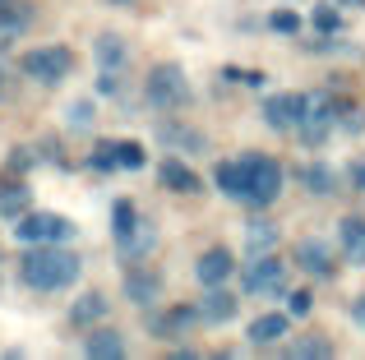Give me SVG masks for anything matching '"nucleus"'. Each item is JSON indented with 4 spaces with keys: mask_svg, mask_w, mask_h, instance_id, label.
Returning a JSON list of instances; mask_svg holds the SVG:
<instances>
[{
    "mask_svg": "<svg viewBox=\"0 0 365 360\" xmlns=\"http://www.w3.org/2000/svg\"><path fill=\"white\" fill-rule=\"evenodd\" d=\"M19 272H24V282L33 291H65L79 282V254L61 250V245H37Z\"/></svg>",
    "mask_w": 365,
    "mask_h": 360,
    "instance_id": "nucleus-1",
    "label": "nucleus"
},
{
    "mask_svg": "<svg viewBox=\"0 0 365 360\" xmlns=\"http://www.w3.org/2000/svg\"><path fill=\"white\" fill-rule=\"evenodd\" d=\"M143 97H148V107L158 111H180L190 102V83H185V70L171 60L153 65L148 70V83H143Z\"/></svg>",
    "mask_w": 365,
    "mask_h": 360,
    "instance_id": "nucleus-2",
    "label": "nucleus"
},
{
    "mask_svg": "<svg viewBox=\"0 0 365 360\" xmlns=\"http://www.w3.org/2000/svg\"><path fill=\"white\" fill-rule=\"evenodd\" d=\"M24 74L28 79H37V83H61V79H70V70H74V51L70 46H33V51H24Z\"/></svg>",
    "mask_w": 365,
    "mask_h": 360,
    "instance_id": "nucleus-3",
    "label": "nucleus"
},
{
    "mask_svg": "<svg viewBox=\"0 0 365 360\" xmlns=\"http://www.w3.org/2000/svg\"><path fill=\"white\" fill-rule=\"evenodd\" d=\"M14 235L24 245H65L74 235V222L61 213H24L14 226Z\"/></svg>",
    "mask_w": 365,
    "mask_h": 360,
    "instance_id": "nucleus-4",
    "label": "nucleus"
},
{
    "mask_svg": "<svg viewBox=\"0 0 365 360\" xmlns=\"http://www.w3.org/2000/svg\"><path fill=\"white\" fill-rule=\"evenodd\" d=\"M250 162V185H245V203L268 208L277 194H282V166L273 157H245Z\"/></svg>",
    "mask_w": 365,
    "mask_h": 360,
    "instance_id": "nucleus-5",
    "label": "nucleus"
},
{
    "mask_svg": "<svg viewBox=\"0 0 365 360\" xmlns=\"http://www.w3.org/2000/svg\"><path fill=\"white\" fill-rule=\"evenodd\" d=\"M241 287L250 291V296H277V291L287 287V263L273 259V254H255V263L245 268Z\"/></svg>",
    "mask_w": 365,
    "mask_h": 360,
    "instance_id": "nucleus-6",
    "label": "nucleus"
},
{
    "mask_svg": "<svg viewBox=\"0 0 365 360\" xmlns=\"http://www.w3.org/2000/svg\"><path fill=\"white\" fill-rule=\"evenodd\" d=\"M333 97L329 92H310V97H305V116H301V125H296V134L305 139V144H319L324 134H329L333 129Z\"/></svg>",
    "mask_w": 365,
    "mask_h": 360,
    "instance_id": "nucleus-7",
    "label": "nucleus"
},
{
    "mask_svg": "<svg viewBox=\"0 0 365 360\" xmlns=\"http://www.w3.org/2000/svg\"><path fill=\"white\" fill-rule=\"evenodd\" d=\"M301 116H305V97L301 92H277V97L264 102V120H268V129H277V134L296 129Z\"/></svg>",
    "mask_w": 365,
    "mask_h": 360,
    "instance_id": "nucleus-8",
    "label": "nucleus"
},
{
    "mask_svg": "<svg viewBox=\"0 0 365 360\" xmlns=\"http://www.w3.org/2000/svg\"><path fill=\"white\" fill-rule=\"evenodd\" d=\"M125 296H130L134 305H153V300L162 296V272H153L148 263H134V268L125 272Z\"/></svg>",
    "mask_w": 365,
    "mask_h": 360,
    "instance_id": "nucleus-9",
    "label": "nucleus"
},
{
    "mask_svg": "<svg viewBox=\"0 0 365 360\" xmlns=\"http://www.w3.org/2000/svg\"><path fill=\"white\" fill-rule=\"evenodd\" d=\"M338 245L347 254V263L365 268V217H342L338 222Z\"/></svg>",
    "mask_w": 365,
    "mask_h": 360,
    "instance_id": "nucleus-10",
    "label": "nucleus"
},
{
    "mask_svg": "<svg viewBox=\"0 0 365 360\" xmlns=\"http://www.w3.org/2000/svg\"><path fill=\"white\" fill-rule=\"evenodd\" d=\"M296 263L314 277H333V254L324 240H296Z\"/></svg>",
    "mask_w": 365,
    "mask_h": 360,
    "instance_id": "nucleus-11",
    "label": "nucleus"
},
{
    "mask_svg": "<svg viewBox=\"0 0 365 360\" xmlns=\"http://www.w3.org/2000/svg\"><path fill=\"white\" fill-rule=\"evenodd\" d=\"M232 268H236V263H232V254H227V250H208L204 259L195 263V277L204 282V287H222V282L232 277Z\"/></svg>",
    "mask_w": 365,
    "mask_h": 360,
    "instance_id": "nucleus-12",
    "label": "nucleus"
},
{
    "mask_svg": "<svg viewBox=\"0 0 365 360\" xmlns=\"http://www.w3.org/2000/svg\"><path fill=\"white\" fill-rule=\"evenodd\" d=\"M158 176H162V185H167L171 194H199V176L190 171L180 157H167V162L158 166Z\"/></svg>",
    "mask_w": 365,
    "mask_h": 360,
    "instance_id": "nucleus-13",
    "label": "nucleus"
},
{
    "mask_svg": "<svg viewBox=\"0 0 365 360\" xmlns=\"http://www.w3.org/2000/svg\"><path fill=\"white\" fill-rule=\"evenodd\" d=\"M236 305H241V300H236L232 291H222V287H208V296L199 300V314H204L208 324H227V319H236Z\"/></svg>",
    "mask_w": 365,
    "mask_h": 360,
    "instance_id": "nucleus-14",
    "label": "nucleus"
},
{
    "mask_svg": "<svg viewBox=\"0 0 365 360\" xmlns=\"http://www.w3.org/2000/svg\"><path fill=\"white\" fill-rule=\"evenodd\" d=\"M83 351H88L93 360H120L125 356V337L116 333V328H98V333L83 337Z\"/></svg>",
    "mask_w": 365,
    "mask_h": 360,
    "instance_id": "nucleus-15",
    "label": "nucleus"
},
{
    "mask_svg": "<svg viewBox=\"0 0 365 360\" xmlns=\"http://www.w3.org/2000/svg\"><path fill=\"white\" fill-rule=\"evenodd\" d=\"M213 180H217V189H222V194L245 198V185H250V162H245V157H241V162H217Z\"/></svg>",
    "mask_w": 365,
    "mask_h": 360,
    "instance_id": "nucleus-16",
    "label": "nucleus"
},
{
    "mask_svg": "<svg viewBox=\"0 0 365 360\" xmlns=\"http://www.w3.org/2000/svg\"><path fill=\"white\" fill-rule=\"evenodd\" d=\"M93 55H98V65L102 70H111L116 74L125 60H130V46H125V37H116V33H102L98 42H93Z\"/></svg>",
    "mask_w": 365,
    "mask_h": 360,
    "instance_id": "nucleus-17",
    "label": "nucleus"
},
{
    "mask_svg": "<svg viewBox=\"0 0 365 360\" xmlns=\"http://www.w3.org/2000/svg\"><path fill=\"white\" fill-rule=\"evenodd\" d=\"M277 222H268V217H255V222L245 226V250H250V259L255 254H273V245H277Z\"/></svg>",
    "mask_w": 365,
    "mask_h": 360,
    "instance_id": "nucleus-18",
    "label": "nucleus"
},
{
    "mask_svg": "<svg viewBox=\"0 0 365 360\" xmlns=\"http://www.w3.org/2000/svg\"><path fill=\"white\" fill-rule=\"evenodd\" d=\"M287 337V314H259L255 324H250V342L255 346H273Z\"/></svg>",
    "mask_w": 365,
    "mask_h": 360,
    "instance_id": "nucleus-19",
    "label": "nucleus"
},
{
    "mask_svg": "<svg viewBox=\"0 0 365 360\" xmlns=\"http://www.w3.org/2000/svg\"><path fill=\"white\" fill-rule=\"evenodd\" d=\"M153 240H158V231H153V222H139V226H134V231L130 235H120V254H125V259H143V254H148L153 250Z\"/></svg>",
    "mask_w": 365,
    "mask_h": 360,
    "instance_id": "nucleus-20",
    "label": "nucleus"
},
{
    "mask_svg": "<svg viewBox=\"0 0 365 360\" xmlns=\"http://www.w3.org/2000/svg\"><path fill=\"white\" fill-rule=\"evenodd\" d=\"M102 314H107V296H102V291H88V296L70 309L74 324H93V319H102Z\"/></svg>",
    "mask_w": 365,
    "mask_h": 360,
    "instance_id": "nucleus-21",
    "label": "nucleus"
},
{
    "mask_svg": "<svg viewBox=\"0 0 365 360\" xmlns=\"http://www.w3.org/2000/svg\"><path fill=\"white\" fill-rule=\"evenodd\" d=\"M134 226H139L134 203H130V198H116V203H111V231H116V240H120V235H130Z\"/></svg>",
    "mask_w": 365,
    "mask_h": 360,
    "instance_id": "nucleus-22",
    "label": "nucleus"
},
{
    "mask_svg": "<svg viewBox=\"0 0 365 360\" xmlns=\"http://www.w3.org/2000/svg\"><path fill=\"white\" fill-rule=\"evenodd\" d=\"M292 356L296 360H329L333 356V342H324L319 333H310V337H301V342L292 346Z\"/></svg>",
    "mask_w": 365,
    "mask_h": 360,
    "instance_id": "nucleus-23",
    "label": "nucleus"
},
{
    "mask_svg": "<svg viewBox=\"0 0 365 360\" xmlns=\"http://www.w3.org/2000/svg\"><path fill=\"white\" fill-rule=\"evenodd\" d=\"M0 213L5 217H24L28 213V189L24 185H0Z\"/></svg>",
    "mask_w": 365,
    "mask_h": 360,
    "instance_id": "nucleus-24",
    "label": "nucleus"
},
{
    "mask_svg": "<svg viewBox=\"0 0 365 360\" xmlns=\"http://www.w3.org/2000/svg\"><path fill=\"white\" fill-rule=\"evenodd\" d=\"M301 180L310 185V194H333V171L329 166H305Z\"/></svg>",
    "mask_w": 365,
    "mask_h": 360,
    "instance_id": "nucleus-25",
    "label": "nucleus"
},
{
    "mask_svg": "<svg viewBox=\"0 0 365 360\" xmlns=\"http://www.w3.org/2000/svg\"><path fill=\"white\" fill-rule=\"evenodd\" d=\"M65 125L70 129H88L93 125V107L88 102H70V107H65Z\"/></svg>",
    "mask_w": 365,
    "mask_h": 360,
    "instance_id": "nucleus-26",
    "label": "nucleus"
},
{
    "mask_svg": "<svg viewBox=\"0 0 365 360\" xmlns=\"http://www.w3.org/2000/svg\"><path fill=\"white\" fill-rule=\"evenodd\" d=\"M195 319H204L199 309H171L167 319H162V333H180V328H190Z\"/></svg>",
    "mask_w": 365,
    "mask_h": 360,
    "instance_id": "nucleus-27",
    "label": "nucleus"
},
{
    "mask_svg": "<svg viewBox=\"0 0 365 360\" xmlns=\"http://www.w3.org/2000/svg\"><path fill=\"white\" fill-rule=\"evenodd\" d=\"M162 139L167 144H190V148H204V134H195V129H176V125H162Z\"/></svg>",
    "mask_w": 365,
    "mask_h": 360,
    "instance_id": "nucleus-28",
    "label": "nucleus"
},
{
    "mask_svg": "<svg viewBox=\"0 0 365 360\" xmlns=\"http://www.w3.org/2000/svg\"><path fill=\"white\" fill-rule=\"evenodd\" d=\"M116 162H120V166H130V171H139L148 157H143V148H139V144H116Z\"/></svg>",
    "mask_w": 365,
    "mask_h": 360,
    "instance_id": "nucleus-29",
    "label": "nucleus"
},
{
    "mask_svg": "<svg viewBox=\"0 0 365 360\" xmlns=\"http://www.w3.org/2000/svg\"><path fill=\"white\" fill-rule=\"evenodd\" d=\"M314 28H319V33H342V14L329 9V5H319L314 9Z\"/></svg>",
    "mask_w": 365,
    "mask_h": 360,
    "instance_id": "nucleus-30",
    "label": "nucleus"
},
{
    "mask_svg": "<svg viewBox=\"0 0 365 360\" xmlns=\"http://www.w3.org/2000/svg\"><path fill=\"white\" fill-rule=\"evenodd\" d=\"M310 309H314V296H310V291H292V296H287V314H292V319H305Z\"/></svg>",
    "mask_w": 365,
    "mask_h": 360,
    "instance_id": "nucleus-31",
    "label": "nucleus"
},
{
    "mask_svg": "<svg viewBox=\"0 0 365 360\" xmlns=\"http://www.w3.org/2000/svg\"><path fill=\"white\" fill-rule=\"evenodd\" d=\"M268 23H273L277 33H296V28H301V18H296L292 9H273V18H268Z\"/></svg>",
    "mask_w": 365,
    "mask_h": 360,
    "instance_id": "nucleus-32",
    "label": "nucleus"
},
{
    "mask_svg": "<svg viewBox=\"0 0 365 360\" xmlns=\"http://www.w3.org/2000/svg\"><path fill=\"white\" fill-rule=\"evenodd\" d=\"M93 166H98V171H107V166H120V162H116V148H107V144H102L98 153H93Z\"/></svg>",
    "mask_w": 365,
    "mask_h": 360,
    "instance_id": "nucleus-33",
    "label": "nucleus"
},
{
    "mask_svg": "<svg viewBox=\"0 0 365 360\" xmlns=\"http://www.w3.org/2000/svg\"><path fill=\"white\" fill-rule=\"evenodd\" d=\"M351 319H356V324L365 328V296H356V300H351Z\"/></svg>",
    "mask_w": 365,
    "mask_h": 360,
    "instance_id": "nucleus-34",
    "label": "nucleus"
},
{
    "mask_svg": "<svg viewBox=\"0 0 365 360\" xmlns=\"http://www.w3.org/2000/svg\"><path fill=\"white\" fill-rule=\"evenodd\" d=\"M351 185H356V189H365V162H356V166H351Z\"/></svg>",
    "mask_w": 365,
    "mask_h": 360,
    "instance_id": "nucleus-35",
    "label": "nucleus"
},
{
    "mask_svg": "<svg viewBox=\"0 0 365 360\" xmlns=\"http://www.w3.org/2000/svg\"><path fill=\"white\" fill-rule=\"evenodd\" d=\"M338 5H351V9H361V5H365V0H338Z\"/></svg>",
    "mask_w": 365,
    "mask_h": 360,
    "instance_id": "nucleus-36",
    "label": "nucleus"
},
{
    "mask_svg": "<svg viewBox=\"0 0 365 360\" xmlns=\"http://www.w3.org/2000/svg\"><path fill=\"white\" fill-rule=\"evenodd\" d=\"M111 5H134V0H111Z\"/></svg>",
    "mask_w": 365,
    "mask_h": 360,
    "instance_id": "nucleus-37",
    "label": "nucleus"
},
{
    "mask_svg": "<svg viewBox=\"0 0 365 360\" xmlns=\"http://www.w3.org/2000/svg\"><path fill=\"white\" fill-rule=\"evenodd\" d=\"M0 92H5V74H0Z\"/></svg>",
    "mask_w": 365,
    "mask_h": 360,
    "instance_id": "nucleus-38",
    "label": "nucleus"
},
{
    "mask_svg": "<svg viewBox=\"0 0 365 360\" xmlns=\"http://www.w3.org/2000/svg\"><path fill=\"white\" fill-rule=\"evenodd\" d=\"M0 5H9V0H0Z\"/></svg>",
    "mask_w": 365,
    "mask_h": 360,
    "instance_id": "nucleus-39",
    "label": "nucleus"
}]
</instances>
